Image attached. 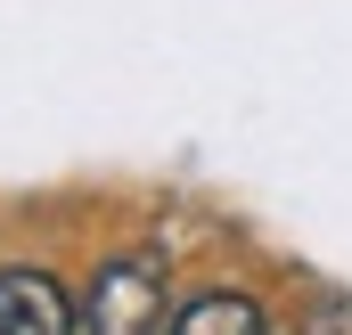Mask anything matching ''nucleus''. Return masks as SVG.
Segmentation results:
<instances>
[{
    "label": "nucleus",
    "mask_w": 352,
    "mask_h": 335,
    "mask_svg": "<svg viewBox=\"0 0 352 335\" xmlns=\"http://www.w3.org/2000/svg\"><path fill=\"white\" fill-rule=\"evenodd\" d=\"M0 335H82V319L50 270H0Z\"/></svg>",
    "instance_id": "nucleus-2"
},
{
    "label": "nucleus",
    "mask_w": 352,
    "mask_h": 335,
    "mask_svg": "<svg viewBox=\"0 0 352 335\" xmlns=\"http://www.w3.org/2000/svg\"><path fill=\"white\" fill-rule=\"evenodd\" d=\"M173 335H270V319H263V303L254 294H197V303H180V319H173Z\"/></svg>",
    "instance_id": "nucleus-3"
},
{
    "label": "nucleus",
    "mask_w": 352,
    "mask_h": 335,
    "mask_svg": "<svg viewBox=\"0 0 352 335\" xmlns=\"http://www.w3.org/2000/svg\"><path fill=\"white\" fill-rule=\"evenodd\" d=\"M82 335H156L164 327V278L156 262H107L90 278V294L74 303Z\"/></svg>",
    "instance_id": "nucleus-1"
}]
</instances>
